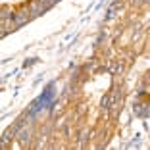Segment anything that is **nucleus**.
Returning a JSON list of instances; mask_svg holds the SVG:
<instances>
[{
  "label": "nucleus",
  "mask_w": 150,
  "mask_h": 150,
  "mask_svg": "<svg viewBox=\"0 0 150 150\" xmlns=\"http://www.w3.org/2000/svg\"><path fill=\"white\" fill-rule=\"evenodd\" d=\"M29 16H31V10H27V8H23L21 12L18 13V16H13V25L16 27H19V25H23V23L29 19Z\"/></svg>",
  "instance_id": "1"
},
{
  "label": "nucleus",
  "mask_w": 150,
  "mask_h": 150,
  "mask_svg": "<svg viewBox=\"0 0 150 150\" xmlns=\"http://www.w3.org/2000/svg\"><path fill=\"white\" fill-rule=\"evenodd\" d=\"M29 137H31V131H29V129H23V131L19 133V142H21V146H25L27 142H29Z\"/></svg>",
  "instance_id": "2"
},
{
  "label": "nucleus",
  "mask_w": 150,
  "mask_h": 150,
  "mask_svg": "<svg viewBox=\"0 0 150 150\" xmlns=\"http://www.w3.org/2000/svg\"><path fill=\"white\" fill-rule=\"evenodd\" d=\"M108 104H110V96H104V98H102V102H100L102 110H108Z\"/></svg>",
  "instance_id": "3"
},
{
  "label": "nucleus",
  "mask_w": 150,
  "mask_h": 150,
  "mask_svg": "<svg viewBox=\"0 0 150 150\" xmlns=\"http://www.w3.org/2000/svg\"><path fill=\"white\" fill-rule=\"evenodd\" d=\"M87 137H88V131H83V133H81V144L87 141Z\"/></svg>",
  "instance_id": "4"
}]
</instances>
